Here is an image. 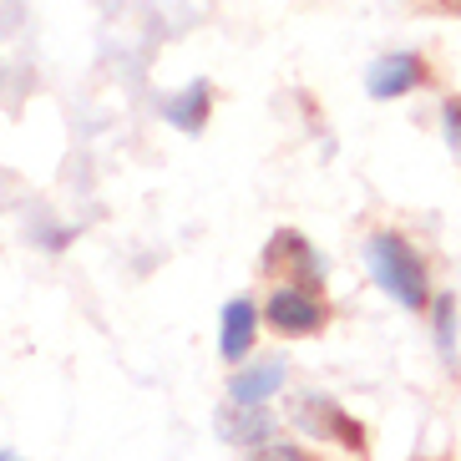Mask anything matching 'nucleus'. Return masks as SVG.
<instances>
[{"label": "nucleus", "instance_id": "nucleus-11", "mask_svg": "<svg viewBox=\"0 0 461 461\" xmlns=\"http://www.w3.org/2000/svg\"><path fill=\"white\" fill-rule=\"evenodd\" d=\"M244 461H320V456H314L310 447H299V441H285V436H279V441H269V447L249 451Z\"/></svg>", "mask_w": 461, "mask_h": 461}, {"label": "nucleus", "instance_id": "nucleus-13", "mask_svg": "<svg viewBox=\"0 0 461 461\" xmlns=\"http://www.w3.org/2000/svg\"><path fill=\"white\" fill-rule=\"evenodd\" d=\"M71 239H77L71 229H46V239H41V244H46V249H67Z\"/></svg>", "mask_w": 461, "mask_h": 461}, {"label": "nucleus", "instance_id": "nucleus-15", "mask_svg": "<svg viewBox=\"0 0 461 461\" xmlns=\"http://www.w3.org/2000/svg\"><path fill=\"white\" fill-rule=\"evenodd\" d=\"M447 5H451V11H461V0H447Z\"/></svg>", "mask_w": 461, "mask_h": 461}, {"label": "nucleus", "instance_id": "nucleus-1", "mask_svg": "<svg viewBox=\"0 0 461 461\" xmlns=\"http://www.w3.org/2000/svg\"><path fill=\"white\" fill-rule=\"evenodd\" d=\"M366 269L380 285V294H391L401 310H411V314L431 310V299H436L431 264H426V254H420L401 229L366 233Z\"/></svg>", "mask_w": 461, "mask_h": 461}, {"label": "nucleus", "instance_id": "nucleus-5", "mask_svg": "<svg viewBox=\"0 0 461 461\" xmlns=\"http://www.w3.org/2000/svg\"><path fill=\"white\" fill-rule=\"evenodd\" d=\"M426 82H431V67H426V56L411 51V46L375 56L366 67V92L375 96V102H401V96L420 92Z\"/></svg>", "mask_w": 461, "mask_h": 461}, {"label": "nucleus", "instance_id": "nucleus-4", "mask_svg": "<svg viewBox=\"0 0 461 461\" xmlns=\"http://www.w3.org/2000/svg\"><path fill=\"white\" fill-rule=\"evenodd\" d=\"M264 269L274 274V285H299V289H314V294H325V254L304 239L299 229H279L264 249Z\"/></svg>", "mask_w": 461, "mask_h": 461}, {"label": "nucleus", "instance_id": "nucleus-2", "mask_svg": "<svg viewBox=\"0 0 461 461\" xmlns=\"http://www.w3.org/2000/svg\"><path fill=\"white\" fill-rule=\"evenodd\" d=\"M289 420H294L310 441H330V447L350 451V456H360V451H366V426H360L350 411L339 406L335 395L299 391L294 401H289Z\"/></svg>", "mask_w": 461, "mask_h": 461}, {"label": "nucleus", "instance_id": "nucleus-7", "mask_svg": "<svg viewBox=\"0 0 461 461\" xmlns=\"http://www.w3.org/2000/svg\"><path fill=\"white\" fill-rule=\"evenodd\" d=\"M289 385V360L285 355H264V360H244L239 370H229V406H269L274 395Z\"/></svg>", "mask_w": 461, "mask_h": 461}, {"label": "nucleus", "instance_id": "nucleus-6", "mask_svg": "<svg viewBox=\"0 0 461 461\" xmlns=\"http://www.w3.org/2000/svg\"><path fill=\"white\" fill-rule=\"evenodd\" d=\"M264 330V310H258V299L249 294H233L223 310H218V355H223V366L239 370L254 355V339Z\"/></svg>", "mask_w": 461, "mask_h": 461}, {"label": "nucleus", "instance_id": "nucleus-10", "mask_svg": "<svg viewBox=\"0 0 461 461\" xmlns=\"http://www.w3.org/2000/svg\"><path fill=\"white\" fill-rule=\"evenodd\" d=\"M431 339H436L441 366H461V314H456V294L451 289H441L431 299Z\"/></svg>", "mask_w": 461, "mask_h": 461}, {"label": "nucleus", "instance_id": "nucleus-3", "mask_svg": "<svg viewBox=\"0 0 461 461\" xmlns=\"http://www.w3.org/2000/svg\"><path fill=\"white\" fill-rule=\"evenodd\" d=\"M264 325L274 330V335L285 339H304V335H320V330L330 325V304L325 294H314V289H299V285H274L269 294H264Z\"/></svg>", "mask_w": 461, "mask_h": 461}, {"label": "nucleus", "instance_id": "nucleus-14", "mask_svg": "<svg viewBox=\"0 0 461 461\" xmlns=\"http://www.w3.org/2000/svg\"><path fill=\"white\" fill-rule=\"evenodd\" d=\"M0 461H26L21 451H11V447H0Z\"/></svg>", "mask_w": 461, "mask_h": 461}, {"label": "nucleus", "instance_id": "nucleus-9", "mask_svg": "<svg viewBox=\"0 0 461 461\" xmlns=\"http://www.w3.org/2000/svg\"><path fill=\"white\" fill-rule=\"evenodd\" d=\"M208 112H213V86L203 77H193L188 86H177L173 96H163V122L177 127V132H203L208 127Z\"/></svg>", "mask_w": 461, "mask_h": 461}, {"label": "nucleus", "instance_id": "nucleus-12", "mask_svg": "<svg viewBox=\"0 0 461 461\" xmlns=\"http://www.w3.org/2000/svg\"><path fill=\"white\" fill-rule=\"evenodd\" d=\"M436 117H441V142L461 158V96H441V112Z\"/></svg>", "mask_w": 461, "mask_h": 461}, {"label": "nucleus", "instance_id": "nucleus-8", "mask_svg": "<svg viewBox=\"0 0 461 461\" xmlns=\"http://www.w3.org/2000/svg\"><path fill=\"white\" fill-rule=\"evenodd\" d=\"M213 431L223 447H239L249 456V451L279 441V416H274V406H223L213 416Z\"/></svg>", "mask_w": 461, "mask_h": 461}]
</instances>
